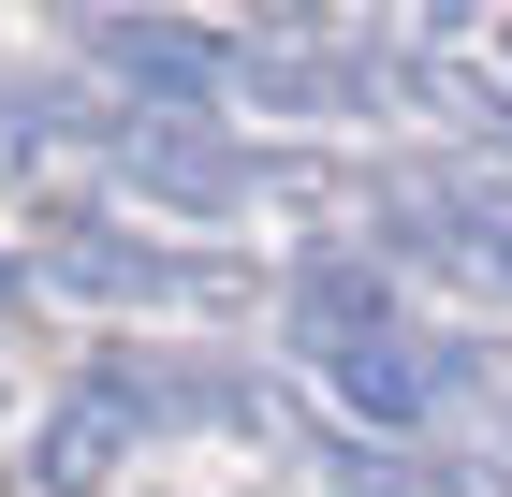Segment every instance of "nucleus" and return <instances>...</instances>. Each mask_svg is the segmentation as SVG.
Instances as JSON below:
<instances>
[{
	"mask_svg": "<svg viewBox=\"0 0 512 497\" xmlns=\"http://www.w3.org/2000/svg\"><path fill=\"white\" fill-rule=\"evenodd\" d=\"M293 337H308V366L352 395L366 424H410V410L439 395V366H425V351H395V337H381V278H366V264H308V293H293Z\"/></svg>",
	"mask_w": 512,
	"mask_h": 497,
	"instance_id": "f257e3e1",
	"label": "nucleus"
},
{
	"mask_svg": "<svg viewBox=\"0 0 512 497\" xmlns=\"http://www.w3.org/2000/svg\"><path fill=\"white\" fill-rule=\"evenodd\" d=\"M118 439H132V381H103V395H74V410L44 424L30 483H44V497H103V468H118Z\"/></svg>",
	"mask_w": 512,
	"mask_h": 497,
	"instance_id": "f03ea898",
	"label": "nucleus"
},
{
	"mask_svg": "<svg viewBox=\"0 0 512 497\" xmlns=\"http://www.w3.org/2000/svg\"><path fill=\"white\" fill-rule=\"evenodd\" d=\"M103 59H118L132 88H161V103H205V88H235V74H249L235 44H205V30H132V15L103 30Z\"/></svg>",
	"mask_w": 512,
	"mask_h": 497,
	"instance_id": "7ed1b4c3",
	"label": "nucleus"
},
{
	"mask_svg": "<svg viewBox=\"0 0 512 497\" xmlns=\"http://www.w3.org/2000/svg\"><path fill=\"white\" fill-rule=\"evenodd\" d=\"M59 278H74V293H176V307L220 293L205 264H161V249H59Z\"/></svg>",
	"mask_w": 512,
	"mask_h": 497,
	"instance_id": "20e7f679",
	"label": "nucleus"
},
{
	"mask_svg": "<svg viewBox=\"0 0 512 497\" xmlns=\"http://www.w3.org/2000/svg\"><path fill=\"white\" fill-rule=\"evenodd\" d=\"M132 161H147V191H176V205H235V191H249V161H220V147H176V132H147Z\"/></svg>",
	"mask_w": 512,
	"mask_h": 497,
	"instance_id": "39448f33",
	"label": "nucleus"
}]
</instances>
